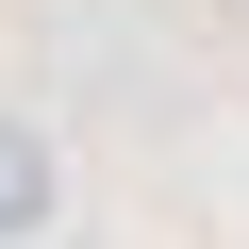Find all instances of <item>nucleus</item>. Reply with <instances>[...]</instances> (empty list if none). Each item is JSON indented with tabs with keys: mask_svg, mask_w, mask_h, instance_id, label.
I'll list each match as a JSON object with an SVG mask.
<instances>
[{
	"mask_svg": "<svg viewBox=\"0 0 249 249\" xmlns=\"http://www.w3.org/2000/svg\"><path fill=\"white\" fill-rule=\"evenodd\" d=\"M50 199H67L50 133H34V116H0V249H34V232H50Z\"/></svg>",
	"mask_w": 249,
	"mask_h": 249,
	"instance_id": "nucleus-1",
	"label": "nucleus"
}]
</instances>
